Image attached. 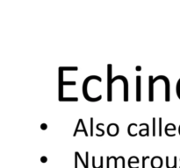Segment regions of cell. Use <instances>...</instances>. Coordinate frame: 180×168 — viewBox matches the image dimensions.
I'll list each match as a JSON object with an SVG mask.
<instances>
[{
  "label": "cell",
  "mask_w": 180,
  "mask_h": 168,
  "mask_svg": "<svg viewBox=\"0 0 180 168\" xmlns=\"http://www.w3.org/2000/svg\"><path fill=\"white\" fill-rule=\"evenodd\" d=\"M111 68H112V65H108V68H109V71H108V75H109V78H108V82L111 83L112 82V80H111ZM111 84L108 85V101L111 102L112 101V96H111Z\"/></svg>",
  "instance_id": "1"
},
{
  "label": "cell",
  "mask_w": 180,
  "mask_h": 168,
  "mask_svg": "<svg viewBox=\"0 0 180 168\" xmlns=\"http://www.w3.org/2000/svg\"><path fill=\"white\" fill-rule=\"evenodd\" d=\"M140 76H137V102L140 100Z\"/></svg>",
  "instance_id": "2"
},
{
  "label": "cell",
  "mask_w": 180,
  "mask_h": 168,
  "mask_svg": "<svg viewBox=\"0 0 180 168\" xmlns=\"http://www.w3.org/2000/svg\"><path fill=\"white\" fill-rule=\"evenodd\" d=\"M46 161H47V158H45V157H43V158H42V162H43V163H45Z\"/></svg>",
  "instance_id": "3"
},
{
  "label": "cell",
  "mask_w": 180,
  "mask_h": 168,
  "mask_svg": "<svg viewBox=\"0 0 180 168\" xmlns=\"http://www.w3.org/2000/svg\"><path fill=\"white\" fill-rule=\"evenodd\" d=\"M153 119H154V125H155V118H153ZM153 135H154V136H155V126H154V131H153Z\"/></svg>",
  "instance_id": "4"
}]
</instances>
